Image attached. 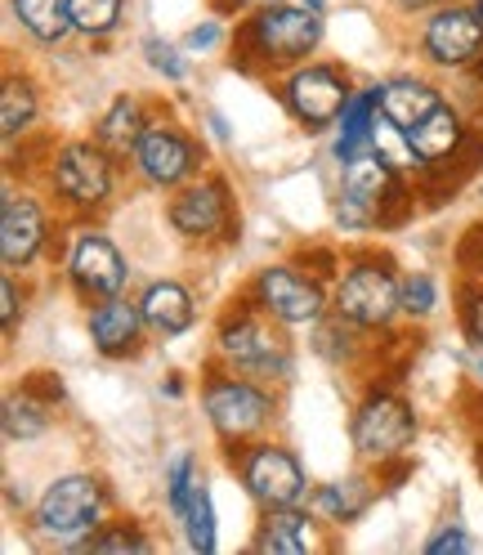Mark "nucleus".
<instances>
[{"instance_id": "nucleus-26", "label": "nucleus", "mask_w": 483, "mask_h": 555, "mask_svg": "<svg viewBox=\"0 0 483 555\" xmlns=\"http://www.w3.org/2000/svg\"><path fill=\"white\" fill-rule=\"evenodd\" d=\"M50 430V416H45V403L41 399H31L27 390L5 399V439L14 443H31V439H41Z\"/></svg>"}, {"instance_id": "nucleus-43", "label": "nucleus", "mask_w": 483, "mask_h": 555, "mask_svg": "<svg viewBox=\"0 0 483 555\" xmlns=\"http://www.w3.org/2000/svg\"><path fill=\"white\" fill-rule=\"evenodd\" d=\"M304 5H309V10H314V14H323V0H304Z\"/></svg>"}, {"instance_id": "nucleus-21", "label": "nucleus", "mask_w": 483, "mask_h": 555, "mask_svg": "<svg viewBox=\"0 0 483 555\" xmlns=\"http://www.w3.org/2000/svg\"><path fill=\"white\" fill-rule=\"evenodd\" d=\"M140 305H144L148 327H157L161 336H180L193 327V296L180 283H153Z\"/></svg>"}, {"instance_id": "nucleus-2", "label": "nucleus", "mask_w": 483, "mask_h": 555, "mask_svg": "<svg viewBox=\"0 0 483 555\" xmlns=\"http://www.w3.org/2000/svg\"><path fill=\"white\" fill-rule=\"evenodd\" d=\"M103 502H108V493H103V483L94 475H63L41 493L31 525H37V533H45V538L77 542L81 533L99 529Z\"/></svg>"}, {"instance_id": "nucleus-19", "label": "nucleus", "mask_w": 483, "mask_h": 555, "mask_svg": "<svg viewBox=\"0 0 483 555\" xmlns=\"http://www.w3.org/2000/svg\"><path fill=\"white\" fill-rule=\"evenodd\" d=\"M376 108H381L399 130H412V126H421L434 108H443V94L417 77H399V81H386V86H376Z\"/></svg>"}, {"instance_id": "nucleus-31", "label": "nucleus", "mask_w": 483, "mask_h": 555, "mask_svg": "<svg viewBox=\"0 0 483 555\" xmlns=\"http://www.w3.org/2000/svg\"><path fill=\"white\" fill-rule=\"evenodd\" d=\"M434 300H439L434 278L430 273H407V283H403V314L426 319V314H434Z\"/></svg>"}, {"instance_id": "nucleus-16", "label": "nucleus", "mask_w": 483, "mask_h": 555, "mask_svg": "<svg viewBox=\"0 0 483 555\" xmlns=\"http://www.w3.org/2000/svg\"><path fill=\"white\" fill-rule=\"evenodd\" d=\"M144 305H130V300H103L94 314H90V340L103 359H126L134 354L140 345V332H144Z\"/></svg>"}, {"instance_id": "nucleus-23", "label": "nucleus", "mask_w": 483, "mask_h": 555, "mask_svg": "<svg viewBox=\"0 0 483 555\" xmlns=\"http://www.w3.org/2000/svg\"><path fill=\"white\" fill-rule=\"evenodd\" d=\"M144 130H148V121H144V108H140V99H130V94H121L108 113H103V121H99V144L108 149V153H134L140 149V139H144Z\"/></svg>"}, {"instance_id": "nucleus-20", "label": "nucleus", "mask_w": 483, "mask_h": 555, "mask_svg": "<svg viewBox=\"0 0 483 555\" xmlns=\"http://www.w3.org/2000/svg\"><path fill=\"white\" fill-rule=\"evenodd\" d=\"M256 551L260 555H304L309 551V515L300 506H264Z\"/></svg>"}, {"instance_id": "nucleus-24", "label": "nucleus", "mask_w": 483, "mask_h": 555, "mask_svg": "<svg viewBox=\"0 0 483 555\" xmlns=\"http://www.w3.org/2000/svg\"><path fill=\"white\" fill-rule=\"evenodd\" d=\"M371 506V483L367 479H336L318 489V511L331 515L336 525H354V519Z\"/></svg>"}, {"instance_id": "nucleus-35", "label": "nucleus", "mask_w": 483, "mask_h": 555, "mask_svg": "<svg viewBox=\"0 0 483 555\" xmlns=\"http://www.w3.org/2000/svg\"><path fill=\"white\" fill-rule=\"evenodd\" d=\"M23 390H27L31 399H41L45 408H50V403H63V376H54V372H31V376L23 380Z\"/></svg>"}, {"instance_id": "nucleus-40", "label": "nucleus", "mask_w": 483, "mask_h": 555, "mask_svg": "<svg viewBox=\"0 0 483 555\" xmlns=\"http://www.w3.org/2000/svg\"><path fill=\"white\" fill-rule=\"evenodd\" d=\"M399 10H407V14H417V10H430V5H447V0H394Z\"/></svg>"}, {"instance_id": "nucleus-27", "label": "nucleus", "mask_w": 483, "mask_h": 555, "mask_svg": "<svg viewBox=\"0 0 483 555\" xmlns=\"http://www.w3.org/2000/svg\"><path fill=\"white\" fill-rule=\"evenodd\" d=\"M73 10V27L86 31V37H108L121 18V0H67Z\"/></svg>"}, {"instance_id": "nucleus-41", "label": "nucleus", "mask_w": 483, "mask_h": 555, "mask_svg": "<svg viewBox=\"0 0 483 555\" xmlns=\"http://www.w3.org/2000/svg\"><path fill=\"white\" fill-rule=\"evenodd\" d=\"M474 77H479V86H483V54L474 59Z\"/></svg>"}, {"instance_id": "nucleus-17", "label": "nucleus", "mask_w": 483, "mask_h": 555, "mask_svg": "<svg viewBox=\"0 0 483 555\" xmlns=\"http://www.w3.org/2000/svg\"><path fill=\"white\" fill-rule=\"evenodd\" d=\"M407 149H412V162H421V166L453 162L466 149V121L453 108H434L421 126L407 130Z\"/></svg>"}, {"instance_id": "nucleus-3", "label": "nucleus", "mask_w": 483, "mask_h": 555, "mask_svg": "<svg viewBox=\"0 0 483 555\" xmlns=\"http://www.w3.org/2000/svg\"><path fill=\"white\" fill-rule=\"evenodd\" d=\"M399 184L394 176V162L367 144L354 157H344V176H340V206H336V220L344 229H376L381 224V206L390 197V189Z\"/></svg>"}, {"instance_id": "nucleus-18", "label": "nucleus", "mask_w": 483, "mask_h": 555, "mask_svg": "<svg viewBox=\"0 0 483 555\" xmlns=\"http://www.w3.org/2000/svg\"><path fill=\"white\" fill-rule=\"evenodd\" d=\"M229 216V197L224 184H188L175 202H170V224L188 237H211Z\"/></svg>"}, {"instance_id": "nucleus-25", "label": "nucleus", "mask_w": 483, "mask_h": 555, "mask_svg": "<svg viewBox=\"0 0 483 555\" xmlns=\"http://www.w3.org/2000/svg\"><path fill=\"white\" fill-rule=\"evenodd\" d=\"M37 86L23 81V77H10L5 81V94H0V134L5 139H18L27 134V126L37 121Z\"/></svg>"}, {"instance_id": "nucleus-15", "label": "nucleus", "mask_w": 483, "mask_h": 555, "mask_svg": "<svg viewBox=\"0 0 483 555\" xmlns=\"http://www.w3.org/2000/svg\"><path fill=\"white\" fill-rule=\"evenodd\" d=\"M45 247V216L37 197H18L5 193V206H0V256H5L10 269H23L41 256Z\"/></svg>"}, {"instance_id": "nucleus-8", "label": "nucleus", "mask_w": 483, "mask_h": 555, "mask_svg": "<svg viewBox=\"0 0 483 555\" xmlns=\"http://www.w3.org/2000/svg\"><path fill=\"white\" fill-rule=\"evenodd\" d=\"M251 296H256V305L264 309V314L273 323H283V327H309V323H318L323 309H327L323 287L309 283V278H300L291 264L260 269Z\"/></svg>"}, {"instance_id": "nucleus-32", "label": "nucleus", "mask_w": 483, "mask_h": 555, "mask_svg": "<svg viewBox=\"0 0 483 555\" xmlns=\"http://www.w3.org/2000/svg\"><path fill=\"white\" fill-rule=\"evenodd\" d=\"M144 59H148L153 73H161V77H170V81H184V77H188L184 54H180L175 46H166V41H144Z\"/></svg>"}, {"instance_id": "nucleus-29", "label": "nucleus", "mask_w": 483, "mask_h": 555, "mask_svg": "<svg viewBox=\"0 0 483 555\" xmlns=\"http://www.w3.org/2000/svg\"><path fill=\"white\" fill-rule=\"evenodd\" d=\"M193 489H197V466H193V453H180L166 470V502H170V515L184 525V515L193 506Z\"/></svg>"}, {"instance_id": "nucleus-42", "label": "nucleus", "mask_w": 483, "mask_h": 555, "mask_svg": "<svg viewBox=\"0 0 483 555\" xmlns=\"http://www.w3.org/2000/svg\"><path fill=\"white\" fill-rule=\"evenodd\" d=\"M470 10L479 14V23H483V0H470Z\"/></svg>"}, {"instance_id": "nucleus-14", "label": "nucleus", "mask_w": 483, "mask_h": 555, "mask_svg": "<svg viewBox=\"0 0 483 555\" xmlns=\"http://www.w3.org/2000/svg\"><path fill=\"white\" fill-rule=\"evenodd\" d=\"M126 260H121V251L113 247L103 233H86V237H77V251H73V283H77V292L81 296H90V300H113V296H121V287H126Z\"/></svg>"}, {"instance_id": "nucleus-13", "label": "nucleus", "mask_w": 483, "mask_h": 555, "mask_svg": "<svg viewBox=\"0 0 483 555\" xmlns=\"http://www.w3.org/2000/svg\"><path fill=\"white\" fill-rule=\"evenodd\" d=\"M134 162H140L144 180L175 189L197 170V144L180 130V126H148L140 149H134Z\"/></svg>"}, {"instance_id": "nucleus-11", "label": "nucleus", "mask_w": 483, "mask_h": 555, "mask_svg": "<svg viewBox=\"0 0 483 555\" xmlns=\"http://www.w3.org/2000/svg\"><path fill=\"white\" fill-rule=\"evenodd\" d=\"M283 99L296 113V121H304L309 130H323L344 113V103H350V81H344L336 67L314 63V67H300V73L283 86Z\"/></svg>"}, {"instance_id": "nucleus-33", "label": "nucleus", "mask_w": 483, "mask_h": 555, "mask_svg": "<svg viewBox=\"0 0 483 555\" xmlns=\"http://www.w3.org/2000/svg\"><path fill=\"white\" fill-rule=\"evenodd\" d=\"M350 327H354V323H344L340 314H336V323H323V327H318V354H327V359H354V336H350Z\"/></svg>"}, {"instance_id": "nucleus-22", "label": "nucleus", "mask_w": 483, "mask_h": 555, "mask_svg": "<svg viewBox=\"0 0 483 555\" xmlns=\"http://www.w3.org/2000/svg\"><path fill=\"white\" fill-rule=\"evenodd\" d=\"M10 5H14V18L23 23V31L41 46H58L67 31H77L67 0H10Z\"/></svg>"}, {"instance_id": "nucleus-9", "label": "nucleus", "mask_w": 483, "mask_h": 555, "mask_svg": "<svg viewBox=\"0 0 483 555\" xmlns=\"http://www.w3.org/2000/svg\"><path fill=\"white\" fill-rule=\"evenodd\" d=\"M50 184L73 206H99L113 193V157L103 144H67L54 157Z\"/></svg>"}, {"instance_id": "nucleus-30", "label": "nucleus", "mask_w": 483, "mask_h": 555, "mask_svg": "<svg viewBox=\"0 0 483 555\" xmlns=\"http://www.w3.org/2000/svg\"><path fill=\"white\" fill-rule=\"evenodd\" d=\"M86 551H148L153 542L134 529V519H121V525H108V529H94L90 542H81Z\"/></svg>"}, {"instance_id": "nucleus-34", "label": "nucleus", "mask_w": 483, "mask_h": 555, "mask_svg": "<svg viewBox=\"0 0 483 555\" xmlns=\"http://www.w3.org/2000/svg\"><path fill=\"white\" fill-rule=\"evenodd\" d=\"M461 327H466V340L470 345H483V287H466Z\"/></svg>"}, {"instance_id": "nucleus-1", "label": "nucleus", "mask_w": 483, "mask_h": 555, "mask_svg": "<svg viewBox=\"0 0 483 555\" xmlns=\"http://www.w3.org/2000/svg\"><path fill=\"white\" fill-rule=\"evenodd\" d=\"M323 41V14L300 5H264L241 27V50L260 59L264 67H296Z\"/></svg>"}, {"instance_id": "nucleus-37", "label": "nucleus", "mask_w": 483, "mask_h": 555, "mask_svg": "<svg viewBox=\"0 0 483 555\" xmlns=\"http://www.w3.org/2000/svg\"><path fill=\"white\" fill-rule=\"evenodd\" d=\"M470 546H474V542H470V533L453 525V529H443L439 538H430V542H426V555H447V551H470Z\"/></svg>"}, {"instance_id": "nucleus-28", "label": "nucleus", "mask_w": 483, "mask_h": 555, "mask_svg": "<svg viewBox=\"0 0 483 555\" xmlns=\"http://www.w3.org/2000/svg\"><path fill=\"white\" fill-rule=\"evenodd\" d=\"M184 529H188V546L193 551H216V506H211V493H206L201 479L193 489V506L184 515Z\"/></svg>"}, {"instance_id": "nucleus-7", "label": "nucleus", "mask_w": 483, "mask_h": 555, "mask_svg": "<svg viewBox=\"0 0 483 555\" xmlns=\"http://www.w3.org/2000/svg\"><path fill=\"white\" fill-rule=\"evenodd\" d=\"M350 439L363 457L371 462H394L403 448L417 439V416H412V408L399 399V395H386V390H371L354 422H350Z\"/></svg>"}, {"instance_id": "nucleus-39", "label": "nucleus", "mask_w": 483, "mask_h": 555, "mask_svg": "<svg viewBox=\"0 0 483 555\" xmlns=\"http://www.w3.org/2000/svg\"><path fill=\"white\" fill-rule=\"evenodd\" d=\"M220 41V23H201L188 31V50H211Z\"/></svg>"}, {"instance_id": "nucleus-36", "label": "nucleus", "mask_w": 483, "mask_h": 555, "mask_svg": "<svg viewBox=\"0 0 483 555\" xmlns=\"http://www.w3.org/2000/svg\"><path fill=\"white\" fill-rule=\"evenodd\" d=\"M457 260H461V269H466V273H483V224H474V229L461 237Z\"/></svg>"}, {"instance_id": "nucleus-12", "label": "nucleus", "mask_w": 483, "mask_h": 555, "mask_svg": "<svg viewBox=\"0 0 483 555\" xmlns=\"http://www.w3.org/2000/svg\"><path fill=\"white\" fill-rule=\"evenodd\" d=\"M421 46H426L430 63H439V67L474 63L483 54V23H479L474 10L443 5V10L430 14V23L421 31Z\"/></svg>"}, {"instance_id": "nucleus-4", "label": "nucleus", "mask_w": 483, "mask_h": 555, "mask_svg": "<svg viewBox=\"0 0 483 555\" xmlns=\"http://www.w3.org/2000/svg\"><path fill=\"white\" fill-rule=\"evenodd\" d=\"M206 416H211V426L224 443H241V439H251L260 435L269 422H273V395L260 390L256 380H247V372H216L211 380H206Z\"/></svg>"}, {"instance_id": "nucleus-5", "label": "nucleus", "mask_w": 483, "mask_h": 555, "mask_svg": "<svg viewBox=\"0 0 483 555\" xmlns=\"http://www.w3.org/2000/svg\"><path fill=\"white\" fill-rule=\"evenodd\" d=\"M403 309V287L381 260H358L344 269L336 287V314L354 327H390L394 314Z\"/></svg>"}, {"instance_id": "nucleus-10", "label": "nucleus", "mask_w": 483, "mask_h": 555, "mask_svg": "<svg viewBox=\"0 0 483 555\" xmlns=\"http://www.w3.org/2000/svg\"><path fill=\"white\" fill-rule=\"evenodd\" d=\"M241 479L260 506H300L309 483H304V470L300 462L278 443H260L241 457Z\"/></svg>"}, {"instance_id": "nucleus-38", "label": "nucleus", "mask_w": 483, "mask_h": 555, "mask_svg": "<svg viewBox=\"0 0 483 555\" xmlns=\"http://www.w3.org/2000/svg\"><path fill=\"white\" fill-rule=\"evenodd\" d=\"M0 305H5V309H0V314H5V332H14L18 327V292H14L10 278L0 283Z\"/></svg>"}, {"instance_id": "nucleus-6", "label": "nucleus", "mask_w": 483, "mask_h": 555, "mask_svg": "<svg viewBox=\"0 0 483 555\" xmlns=\"http://www.w3.org/2000/svg\"><path fill=\"white\" fill-rule=\"evenodd\" d=\"M220 354L247 376H287L291 372L287 340L264 319H256L251 309H237V305L220 323Z\"/></svg>"}]
</instances>
